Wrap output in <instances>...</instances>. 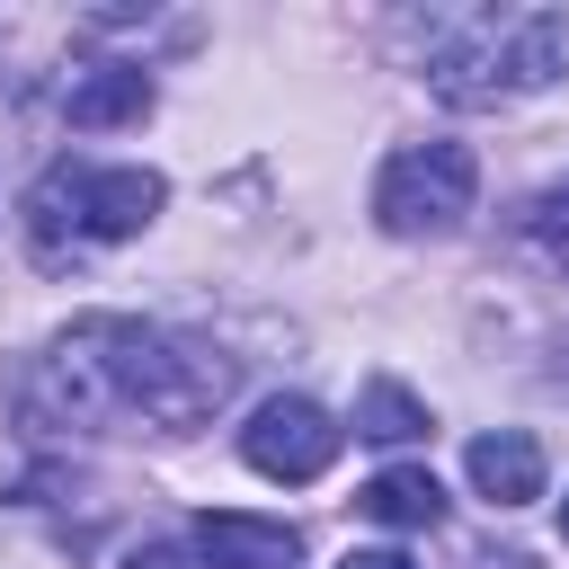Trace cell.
I'll return each instance as SVG.
<instances>
[{"mask_svg": "<svg viewBox=\"0 0 569 569\" xmlns=\"http://www.w3.org/2000/svg\"><path fill=\"white\" fill-rule=\"evenodd\" d=\"M231 391V365L124 320V311H89L71 320L18 382V418L44 436H98V427H196L213 418V400Z\"/></svg>", "mask_w": 569, "mask_h": 569, "instance_id": "cell-1", "label": "cell"}, {"mask_svg": "<svg viewBox=\"0 0 569 569\" xmlns=\"http://www.w3.org/2000/svg\"><path fill=\"white\" fill-rule=\"evenodd\" d=\"M169 204L160 169H89V160H53L27 187V249L36 267H71L107 240H133L151 213Z\"/></svg>", "mask_w": 569, "mask_h": 569, "instance_id": "cell-2", "label": "cell"}, {"mask_svg": "<svg viewBox=\"0 0 569 569\" xmlns=\"http://www.w3.org/2000/svg\"><path fill=\"white\" fill-rule=\"evenodd\" d=\"M569 71V18L516 9V18H471L453 44H436L427 89L445 107H507L525 89H551Z\"/></svg>", "mask_w": 569, "mask_h": 569, "instance_id": "cell-3", "label": "cell"}, {"mask_svg": "<svg viewBox=\"0 0 569 569\" xmlns=\"http://www.w3.org/2000/svg\"><path fill=\"white\" fill-rule=\"evenodd\" d=\"M480 196V160L462 142H400L373 178V222L418 240V231H453Z\"/></svg>", "mask_w": 569, "mask_h": 569, "instance_id": "cell-4", "label": "cell"}, {"mask_svg": "<svg viewBox=\"0 0 569 569\" xmlns=\"http://www.w3.org/2000/svg\"><path fill=\"white\" fill-rule=\"evenodd\" d=\"M338 445H347V427H338L320 400H302V391L258 400V409H249V427H240V462H249L258 480H284V489L320 480V471L338 462Z\"/></svg>", "mask_w": 569, "mask_h": 569, "instance_id": "cell-5", "label": "cell"}, {"mask_svg": "<svg viewBox=\"0 0 569 569\" xmlns=\"http://www.w3.org/2000/svg\"><path fill=\"white\" fill-rule=\"evenodd\" d=\"M62 116H71L80 133L142 124V116H151V71H142V62H89V71H71V89H62Z\"/></svg>", "mask_w": 569, "mask_h": 569, "instance_id": "cell-6", "label": "cell"}, {"mask_svg": "<svg viewBox=\"0 0 569 569\" xmlns=\"http://www.w3.org/2000/svg\"><path fill=\"white\" fill-rule=\"evenodd\" d=\"M196 551H204L213 569H293V560H302V533L276 525V516H240V507H222V516L196 525Z\"/></svg>", "mask_w": 569, "mask_h": 569, "instance_id": "cell-7", "label": "cell"}, {"mask_svg": "<svg viewBox=\"0 0 569 569\" xmlns=\"http://www.w3.org/2000/svg\"><path fill=\"white\" fill-rule=\"evenodd\" d=\"M462 471H471V489H480L489 507H533V498H542V445H533L525 427H498V436H471V453H462Z\"/></svg>", "mask_w": 569, "mask_h": 569, "instance_id": "cell-8", "label": "cell"}, {"mask_svg": "<svg viewBox=\"0 0 569 569\" xmlns=\"http://www.w3.org/2000/svg\"><path fill=\"white\" fill-rule=\"evenodd\" d=\"M356 507H365L373 525H391V533H436V525H445V480H436L427 462H391V471L365 480Z\"/></svg>", "mask_w": 569, "mask_h": 569, "instance_id": "cell-9", "label": "cell"}, {"mask_svg": "<svg viewBox=\"0 0 569 569\" xmlns=\"http://www.w3.org/2000/svg\"><path fill=\"white\" fill-rule=\"evenodd\" d=\"M436 418H427V400L409 391V382H365L356 391V436L365 445H418Z\"/></svg>", "mask_w": 569, "mask_h": 569, "instance_id": "cell-10", "label": "cell"}, {"mask_svg": "<svg viewBox=\"0 0 569 569\" xmlns=\"http://www.w3.org/2000/svg\"><path fill=\"white\" fill-rule=\"evenodd\" d=\"M516 231H525L533 249H551V258H569V178H551V187H533V196H525V213H516Z\"/></svg>", "mask_w": 569, "mask_h": 569, "instance_id": "cell-11", "label": "cell"}, {"mask_svg": "<svg viewBox=\"0 0 569 569\" xmlns=\"http://www.w3.org/2000/svg\"><path fill=\"white\" fill-rule=\"evenodd\" d=\"M124 569H213V560H204V551H196V533H187V542H133V551H124Z\"/></svg>", "mask_w": 569, "mask_h": 569, "instance_id": "cell-12", "label": "cell"}, {"mask_svg": "<svg viewBox=\"0 0 569 569\" xmlns=\"http://www.w3.org/2000/svg\"><path fill=\"white\" fill-rule=\"evenodd\" d=\"M338 569H418V560H409V551H347Z\"/></svg>", "mask_w": 569, "mask_h": 569, "instance_id": "cell-13", "label": "cell"}, {"mask_svg": "<svg viewBox=\"0 0 569 569\" xmlns=\"http://www.w3.org/2000/svg\"><path fill=\"white\" fill-rule=\"evenodd\" d=\"M560 533H569V498H560Z\"/></svg>", "mask_w": 569, "mask_h": 569, "instance_id": "cell-14", "label": "cell"}]
</instances>
